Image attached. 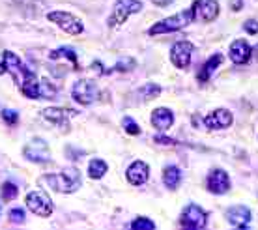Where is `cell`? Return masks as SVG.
I'll return each mask as SVG.
<instances>
[{
	"label": "cell",
	"mask_w": 258,
	"mask_h": 230,
	"mask_svg": "<svg viewBox=\"0 0 258 230\" xmlns=\"http://www.w3.org/2000/svg\"><path fill=\"white\" fill-rule=\"evenodd\" d=\"M193 43L189 41H178L172 45L170 49V60L176 68H187L191 62V54H193Z\"/></svg>",
	"instance_id": "9c48e42d"
},
{
	"label": "cell",
	"mask_w": 258,
	"mask_h": 230,
	"mask_svg": "<svg viewBox=\"0 0 258 230\" xmlns=\"http://www.w3.org/2000/svg\"><path fill=\"white\" fill-rule=\"evenodd\" d=\"M181 180V170L178 166H167L165 168V172H163V182H165V186L168 189H176L178 184H180Z\"/></svg>",
	"instance_id": "d6986e66"
},
{
	"label": "cell",
	"mask_w": 258,
	"mask_h": 230,
	"mask_svg": "<svg viewBox=\"0 0 258 230\" xmlns=\"http://www.w3.org/2000/svg\"><path fill=\"white\" fill-rule=\"evenodd\" d=\"M221 62H223V54H213V56L208 60L206 64H204L202 71L199 73V81L206 83L208 79H210V75H212L213 71L217 70V66H221Z\"/></svg>",
	"instance_id": "ac0fdd59"
},
{
	"label": "cell",
	"mask_w": 258,
	"mask_h": 230,
	"mask_svg": "<svg viewBox=\"0 0 258 230\" xmlns=\"http://www.w3.org/2000/svg\"><path fill=\"white\" fill-rule=\"evenodd\" d=\"M142 10L141 0H116L114 12L109 17V26H120L125 23L131 13H137Z\"/></svg>",
	"instance_id": "3957f363"
},
{
	"label": "cell",
	"mask_w": 258,
	"mask_h": 230,
	"mask_svg": "<svg viewBox=\"0 0 258 230\" xmlns=\"http://www.w3.org/2000/svg\"><path fill=\"white\" fill-rule=\"evenodd\" d=\"M155 6H159V8H165V6H170L174 0H152Z\"/></svg>",
	"instance_id": "4dcf8cb0"
},
{
	"label": "cell",
	"mask_w": 258,
	"mask_h": 230,
	"mask_svg": "<svg viewBox=\"0 0 258 230\" xmlns=\"http://www.w3.org/2000/svg\"><path fill=\"white\" fill-rule=\"evenodd\" d=\"M208 223V215L197 204H189L181 213V226L185 228H204Z\"/></svg>",
	"instance_id": "52a82bcc"
},
{
	"label": "cell",
	"mask_w": 258,
	"mask_h": 230,
	"mask_svg": "<svg viewBox=\"0 0 258 230\" xmlns=\"http://www.w3.org/2000/svg\"><path fill=\"white\" fill-rule=\"evenodd\" d=\"M245 30L249 34H256L258 32V23H256V21H247V23H245Z\"/></svg>",
	"instance_id": "f1b7e54d"
},
{
	"label": "cell",
	"mask_w": 258,
	"mask_h": 230,
	"mask_svg": "<svg viewBox=\"0 0 258 230\" xmlns=\"http://www.w3.org/2000/svg\"><path fill=\"white\" fill-rule=\"evenodd\" d=\"M17 193H19V189H17V186L15 184H4L2 186V198L6 200V202H10V200H13V198L17 197Z\"/></svg>",
	"instance_id": "7402d4cb"
},
{
	"label": "cell",
	"mask_w": 258,
	"mask_h": 230,
	"mask_svg": "<svg viewBox=\"0 0 258 230\" xmlns=\"http://www.w3.org/2000/svg\"><path fill=\"white\" fill-rule=\"evenodd\" d=\"M123 128L129 135H139L141 133V128L137 126V122L133 118H123Z\"/></svg>",
	"instance_id": "484cf974"
},
{
	"label": "cell",
	"mask_w": 258,
	"mask_h": 230,
	"mask_svg": "<svg viewBox=\"0 0 258 230\" xmlns=\"http://www.w3.org/2000/svg\"><path fill=\"white\" fill-rule=\"evenodd\" d=\"M58 56H68L73 62V66L75 68H79V60H77V54L73 52V49H70V47H62V49H56V51H52L51 54H49V58H58Z\"/></svg>",
	"instance_id": "44dd1931"
},
{
	"label": "cell",
	"mask_w": 258,
	"mask_h": 230,
	"mask_svg": "<svg viewBox=\"0 0 258 230\" xmlns=\"http://www.w3.org/2000/svg\"><path fill=\"white\" fill-rule=\"evenodd\" d=\"M226 219L234 224V226H238V228H245L249 221H251V211L247 210L245 206H234L230 210L226 211Z\"/></svg>",
	"instance_id": "5bb4252c"
},
{
	"label": "cell",
	"mask_w": 258,
	"mask_h": 230,
	"mask_svg": "<svg viewBox=\"0 0 258 230\" xmlns=\"http://www.w3.org/2000/svg\"><path fill=\"white\" fill-rule=\"evenodd\" d=\"M41 182L58 193H73L81 186V176L75 168H66L64 172L60 174H47L41 178Z\"/></svg>",
	"instance_id": "6da1fadb"
},
{
	"label": "cell",
	"mask_w": 258,
	"mask_h": 230,
	"mask_svg": "<svg viewBox=\"0 0 258 230\" xmlns=\"http://www.w3.org/2000/svg\"><path fill=\"white\" fill-rule=\"evenodd\" d=\"M25 210H21V208H13L12 211H10V221L12 223H17V224H21V223H25Z\"/></svg>",
	"instance_id": "4316f807"
},
{
	"label": "cell",
	"mask_w": 258,
	"mask_h": 230,
	"mask_svg": "<svg viewBox=\"0 0 258 230\" xmlns=\"http://www.w3.org/2000/svg\"><path fill=\"white\" fill-rule=\"evenodd\" d=\"M54 94H56L54 86H51L47 81H41V83H39V97H49V99H52Z\"/></svg>",
	"instance_id": "d4e9b609"
},
{
	"label": "cell",
	"mask_w": 258,
	"mask_h": 230,
	"mask_svg": "<svg viewBox=\"0 0 258 230\" xmlns=\"http://www.w3.org/2000/svg\"><path fill=\"white\" fill-rule=\"evenodd\" d=\"M172 122H174V114L168 109H165V107H159V109H155L154 112H152V124H154V128H157L159 131L168 129L172 126Z\"/></svg>",
	"instance_id": "9a60e30c"
},
{
	"label": "cell",
	"mask_w": 258,
	"mask_h": 230,
	"mask_svg": "<svg viewBox=\"0 0 258 230\" xmlns=\"http://www.w3.org/2000/svg\"><path fill=\"white\" fill-rule=\"evenodd\" d=\"M105 172H107V163H105V161H101V159L90 161V166H88V174H90V178H94V180L103 178Z\"/></svg>",
	"instance_id": "ffe728a7"
},
{
	"label": "cell",
	"mask_w": 258,
	"mask_h": 230,
	"mask_svg": "<svg viewBox=\"0 0 258 230\" xmlns=\"http://www.w3.org/2000/svg\"><path fill=\"white\" fill-rule=\"evenodd\" d=\"M25 155L32 161H47L49 159V150H47L45 142L36 139V141H32V144H28L25 148Z\"/></svg>",
	"instance_id": "2e32d148"
},
{
	"label": "cell",
	"mask_w": 258,
	"mask_h": 230,
	"mask_svg": "<svg viewBox=\"0 0 258 230\" xmlns=\"http://www.w3.org/2000/svg\"><path fill=\"white\" fill-rule=\"evenodd\" d=\"M2 118L6 120L8 126H15V124H17V120H19V116H17V112H15V110H4V112H2Z\"/></svg>",
	"instance_id": "83f0119b"
},
{
	"label": "cell",
	"mask_w": 258,
	"mask_h": 230,
	"mask_svg": "<svg viewBox=\"0 0 258 230\" xmlns=\"http://www.w3.org/2000/svg\"><path fill=\"white\" fill-rule=\"evenodd\" d=\"M75 114V110H70V109H45L43 110V118H47L49 122L52 124H56V126H66L68 124V116H73Z\"/></svg>",
	"instance_id": "e0dca14e"
},
{
	"label": "cell",
	"mask_w": 258,
	"mask_h": 230,
	"mask_svg": "<svg viewBox=\"0 0 258 230\" xmlns=\"http://www.w3.org/2000/svg\"><path fill=\"white\" fill-rule=\"evenodd\" d=\"M148 176H150V168H148V165L142 163V161H135V163L127 168V180H129V184H133V186L146 184Z\"/></svg>",
	"instance_id": "4fadbf2b"
},
{
	"label": "cell",
	"mask_w": 258,
	"mask_h": 230,
	"mask_svg": "<svg viewBox=\"0 0 258 230\" xmlns=\"http://www.w3.org/2000/svg\"><path fill=\"white\" fill-rule=\"evenodd\" d=\"M155 142H157V144H168V146H170V144H174V141H172V139L163 137V135H157V137H155Z\"/></svg>",
	"instance_id": "f546056e"
},
{
	"label": "cell",
	"mask_w": 258,
	"mask_h": 230,
	"mask_svg": "<svg viewBox=\"0 0 258 230\" xmlns=\"http://www.w3.org/2000/svg\"><path fill=\"white\" fill-rule=\"evenodd\" d=\"M131 228H135V230H154L155 224H154V221H150V219H146V217H137L135 221L131 223Z\"/></svg>",
	"instance_id": "603a6c76"
},
{
	"label": "cell",
	"mask_w": 258,
	"mask_h": 230,
	"mask_svg": "<svg viewBox=\"0 0 258 230\" xmlns=\"http://www.w3.org/2000/svg\"><path fill=\"white\" fill-rule=\"evenodd\" d=\"M47 17H49V21H52V23H56L58 26H62V30H66V32L71 34V36H77V34L83 32V23H81L75 15H71V13L51 12Z\"/></svg>",
	"instance_id": "5b68a950"
},
{
	"label": "cell",
	"mask_w": 258,
	"mask_h": 230,
	"mask_svg": "<svg viewBox=\"0 0 258 230\" xmlns=\"http://www.w3.org/2000/svg\"><path fill=\"white\" fill-rule=\"evenodd\" d=\"M228 54H230L234 64H247L249 58H251V47H249V43H247L245 39H236L230 45Z\"/></svg>",
	"instance_id": "7c38bea8"
},
{
	"label": "cell",
	"mask_w": 258,
	"mask_h": 230,
	"mask_svg": "<svg viewBox=\"0 0 258 230\" xmlns=\"http://www.w3.org/2000/svg\"><path fill=\"white\" fill-rule=\"evenodd\" d=\"M26 206L32 210V213L39 215V217H49L54 210L52 200L47 197V193L43 191H32L26 195Z\"/></svg>",
	"instance_id": "277c9868"
},
{
	"label": "cell",
	"mask_w": 258,
	"mask_h": 230,
	"mask_svg": "<svg viewBox=\"0 0 258 230\" xmlns=\"http://www.w3.org/2000/svg\"><path fill=\"white\" fill-rule=\"evenodd\" d=\"M161 94V88L157 86V84H146L144 88L141 90V96H144V99H154V97H157Z\"/></svg>",
	"instance_id": "cb8c5ba5"
},
{
	"label": "cell",
	"mask_w": 258,
	"mask_h": 230,
	"mask_svg": "<svg viewBox=\"0 0 258 230\" xmlns=\"http://www.w3.org/2000/svg\"><path fill=\"white\" fill-rule=\"evenodd\" d=\"M97 94H99V92H97V86L92 83V81H86V79L75 83V86H73V97H75V101H79L81 105H90L92 101H96Z\"/></svg>",
	"instance_id": "ba28073f"
},
{
	"label": "cell",
	"mask_w": 258,
	"mask_h": 230,
	"mask_svg": "<svg viewBox=\"0 0 258 230\" xmlns=\"http://www.w3.org/2000/svg\"><path fill=\"white\" fill-rule=\"evenodd\" d=\"M191 21H193V10H185V12L176 13L172 17H167V19L155 23V25L150 28V36H159V34H165V32L181 30V28H185Z\"/></svg>",
	"instance_id": "7a4b0ae2"
},
{
	"label": "cell",
	"mask_w": 258,
	"mask_h": 230,
	"mask_svg": "<svg viewBox=\"0 0 258 230\" xmlns=\"http://www.w3.org/2000/svg\"><path fill=\"white\" fill-rule=\"evenodd\" d=\"M208 189L215 195H223L230 189V178H228V174L225 170H219V168H215L210 172L208 176Z\"/></svg>",
	"instance_id": "30bf717a"
},
{
	"label": "cell",
	"mask_w": 258,
	"mask_h": 230,
	"mask_svg": "<svg viewBox=\"0 0 258 230\" xmlns=\"http://www.w3.org/2000/svg\"><path fill=\"white\" fill-rule=\"evenodd\" d=\"M191 10H193V19L204 21V23L215 21L217 15H219V4H217V0H195Z\"/></svg>",
	"instance_id": "8992f818"
},
{
	"label": "cell",
	"mask_w": 258,
	"mask_h": 230,
	"mask_svg": "<svg viewBox=\"0 0 258 230\" xmlns=\"http://www.w3.org/2000/svg\"><path fill=\"white\" fill-rule=\"evenodd\" d=\"M204 124H206L208 129H225L232 124V112H230V110H226V109L213 110L212 114L206 116Z\"/></svg>",
	"instance_id": "8fae6325"
}]
</instances>
